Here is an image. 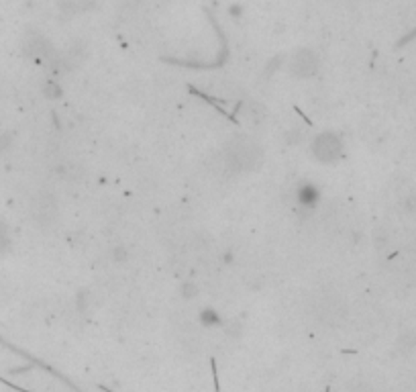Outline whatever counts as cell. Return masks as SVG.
<instances>
[{
    "label": "cell",
    "mask_w": 416,
    "mask_h": 392,
    "mask_svg": "<svg viewBox=\"0 0 416 392\" xmlns=\"http://www.w3.org/2000/svg\"><path fill=\"white\" fill-rule=\"evenodd\" d=\"M312 155L320 164H334L343 155V139L333 131H325L314 137L312 141Z\"/></svg>",
    "instance_id": "2"
},
{
    "label": "cell",
    "mask_w": 416,
    "mask_h": 392,
    "mask_svg": "<svg viewBox=\"0 0 416 392\" xmlns=\"http://www.w3.org/2000/svg\"><path fill=\"white\" fill-rule=\"evenodd\" d=\"M318 200V192H316V188L311 186V184H306L302 190H300V202L302 204H314Z\"/></svg>",
    "instance_id": "7"
},
{
    "label": "cell",
    "mask_w": 416,
    "mask_h": 392,
    "mask_svg": "<svg viewBox=\"0 0 416 392\" xmlns=\"http://www.w3.org/2000/svg\"><path fill=\"white\" fill-rule=\"evenodd\" d=\"M245 119L253 123V125H259L264 119H266V110L261 105H255V103H249L247 109H245Z\"/></svg>",
    "instance_id": "6"
},
{
    "label": "cell",
    "mask_w": 416,
    "mask_h": 392,
    "mask_svg": "<svg viewBox=\"0 0 416 392\" xmlns=\"http://www.w3.org/2000/svg\"><path fill=\"white\" fill-rule=\"evenodd\" d=\"M35 217L41 223H49L58 217V202L51 195H39L35 200Z\"/></svg>",
    "instance_id": "4"
},
{
    "label": "cell",
    "mask_w": 416,
    "mask_h": 392,
    "mask_svg": "<svg viewBox=\"0 0 416 392\" xmlns=\"http://www.w3.org/2000/svg\"><path fill=\"white\" fill-rule=\"evenodd\" d=\"M288 70L292 72V76H296V78H311L318 70V55L312 49L300 47L290 55Z\"/></svg>",
    "instance_id": "3"
},
{
    "label": "cell",
    "mask_w": 416,
    "mask_h": 392,
    "mask_svg": "<svg viewBox=\"0 0 416 392\" xmlns=\"http://www.w3.org/2000/svg\"><path fill=\"white\" fill-rule=\"evenodd\" d=\"M261 162H264L261 145L247 135L235 137L225 148V164H227V168H230L237 174L257 170L261 166Z\"/></svg>",
    "instance_id": "1"
},
{
    "label": "cell",
    "mask_w": 416,
    "mask_h": 392,
    "mask_svg": "<svg viewBox=\"0 0 416 392\" xmlns=\"http://www.w3.org/2000/svg\"><path fill=\"white\" fill-rule=\"evenodd\" d=\"M96 0H60L62 11H65L67 15H82L88 13L90 8H94Z\"/></svg>",
    "instance_id": "5"
}]
</instances>
